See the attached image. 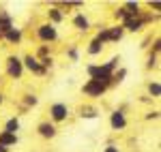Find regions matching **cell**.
I'll return each instance as SVG.
<instances>
[{
	"mask_svg": "<svg viewBox=\"0 0 161 152\" xmlns=\"http://www.w3.org/2000/svg\"><path fill=\"white\" fill-rule=\"evenodd\" d=\"M118 62H120V58H112L110 62H105V64H90L88 66V75H90V79H97V81L108 86L112 75H114V69L118 66Z\"/></svg>",
	"mask_w": 161,
	"mask_h": 152,
	"instance_id": "cell-1",
	"label": "cell"
},
{
	"mask_svg": "<svg viewBox=\"0 0 161 152\" xmlns=\"http://www.w3.org/2000/svg\"><path fill=\"white\" fill-rule=\"evenodd\" d=\"M105 84H101V81H97V79H88L86 84L82 86V92L84 94H88V97H101L103 92H105Z\"/></svg>",
	"mask_w": 161,
	"mask_h": 152,
	"instance_id": "cell-2",
	"label": "cell"
},
{
	"mask_svg": "<svg viewBox=\"0 0 161 152\" xmlns=\"http://www.w3.org/2000/svg\"><path fill=\"white\" fill-rule=\"evenodd\" d=\"M37 34L41 41H45V43H52V41H56L58 39V30L54 28V24H41L37 28Z\"/></svg>",
	"mask_w": 161,
	"mask_h": 152,
	"instance_id": "cell-3",
	"label": "cell"
},
{
	"mask_svg": "<svg viewBox=\"0 0 161 152\" xmlns=\"http://www.w3.org/2000/svg\"><path fill=\"white\" fill-rule=\"evenodd\" d=\"M7 73H9L11 77H15V79L22 77V73H24V64H22V60H19L17 56H9V58H7Z\"/></svg>",
	"mask_w": 161,
	"mask_h": 152,
	"instance_id": "cell-4",
	"label": "cell"
},
{
	"mask_svg": "<svg viewBox=\"0 0 161 152\" xmlns=\"http://www.w3.org/2000/svg\"><path fill=\"white\" fill-rule=\"evenodd\" d=\"M50 114H52V120H54V122H62V120H67V116H69V107H67L64 103H54L50 107Z\"/></svg>",
	"mask_w": 161,
	"mask_h": 152,
	"instance_id": "cell-5",
	"label": "cell"
},
{
	"mask_svg": "<svg viewBox=\"0 0 161 152\" xmlns=\"http://www.w3.org/2000/svg\"><path fill=\"white\" fill-rule=\"evenodd\" d=\"M22 64H24L28 71H32L35 75H43V73H45V69L41 66V62H39L35 56H26L24 60H22Z\"/></svg>",
	"mask_w": 161,
	"mask_h": 152,
	"instance_id": "cell-6",
	"label": "cell"
},
{
	"mask_svg": "<svg viewBox=\"0 0 161 152\" xmlns=\"http://www.w3.org/2000/svg\"><path fill=\"white\" fill-rule=\"evenodd\" d=\"M110 127L114 128V131H123V128L127 127V118H125L123 112H114V114L110 116Z\"/></svg>",
	"mask_w": 161,
	"mask_h": 152,
	"instance_id": "cell-7",
	"label": "cell"
},
{
	"mask_svg": "<svg viewBox=\"0 0 161 152\" xmlns=\"http://www.w3.org/2000/svg\"><path fill=\"white\" fill-rule=\"evenodd\" d=\"M142 24H144L142 17H129V19H125L123 28L125 30H131V32H137V30H142Z\"/></svg>",
	"mask_w": 161,
	"mask_h": 152,
	"instance_id": "cell-8",
	"label": "cell"
},
{
	"mask_svg": "<svg viewBox=\"0 0 161 152\" xmlns=\"http://www.w3.org/2000/svg\"><path fill=\"white\" fill-rule=\"evenodd\" d=\"M39 135H41V137L52 139V137L56 135V127H54L52 122H41V124H39Z\"/></svg>",
	"mask_w": 161,
	"mask_h": 152,
	"instance_id": "cell-9",
	"label": "cell"
},
{
	"mask_svg": "<svg viewBox=\"0 0 161 152\" xmlns=\"http://www.w3.org/2000/svg\"><path fill=\"white\" fill-rule=\"evenodd\" d=\"M73 26L77 28V30H82V32H86L88 28H90V22H88V17L84 15V13H77L73 17Z\"/></svg>",
	"mask_w": 161,
	"mask_h": 152,
	"instance_id": "cell-10",
	"label": "cell"
},
{
	"mask_svg": "<svg viewBox=\"0 0 161 152\" xmlns=\"http://www.w3.org/2000/svg\"><path fill=\"white\" fill-rule=\"evenodd\" d=\"M123 34H125V28L123 26H112V28H108V37H110V41H120L123 39Z\"/></svg>",
	"mask_w": 161,
	"mask_h": 152,
	"instance_id": "cell-11",
	"label": "cell"
},
{
	"mask_svg": "<svg viewBox=\"0 0 161 152\" xmlns=\"http://www.w3.org/2000/svg\"><path fill=\"white\" fill-rule=\"evenodd\" d=\"M4 39H7V41H9V43H15V45H17V43H19V41H22V30H19V28H15V26H13L11 30H7V34H4Z\"/></svg>",
	"mask_w": 161,
	"mask_h": 152,
	"instance_id": "cell-12",
	"label": "cell"
},
{
	"mask_svg": "<svg viewBox=\"0 0 161 152\" xmlns=\"http://www.w3.org/2000/svg\"><path fill=\"white\" fill-rule=\"evenodd\" d=\"M123 11L127 13V17H140V4L137 2H125Z\"/></svg>",
	"mask_w": 161,
	"mask_h": 152,
	"instance_id": "cell-13",
	"label": "cell"
},
{
	"mask_svg": "<svg viewBox=\"0 0 161 152\" xmlns=\"http://www.w3.org/2000/svg\"><path fill=\"white\" fill-rule=\"evenodd\" d=\"M13 28V22L9 15H4V13H0V37H4L7 34V30H11Z\"/></svg>",
	"mask_w": 161,
	"mask_h": 152,
	"instance_id": "cell-14",
	"label": "cell"
},
{
	"mask_svg": "<svg viewBox=\"0 0 161 152\" xmlns=\"http://www.w3.org/2000/svg\"><path fill=\"white\" fill-rule=\"evenodd\" d=\"M17 144V135H11V133H0V146H4V148H9V146H15Z\"/></svg>",
	"mask_w": 161,
	"mask_h": 152,
	"instance_id": "cell-15",
	"label": "cell"
},
{
	"mask_svg": "<svg viewBox=\"0 0 161 152\" xmlns=\"http://www.w3.org/2000/svg\"><path fill=\"white\" fill-rule=\"evenodd\" d=\"M17 131H19V120H17V118H11V120H7V124H4V133L17 135Z\"/></svg>",
	"mask_w": 161,
	"mask_h": 152,
	"instance_id": "cell-16",
	"label": "cell"
},
{
	"mask_svg": "<svg viewBox=\"0 0 161 152\" xmlns=\"http://www.w3.org/2000/svg\"><path fill=\"white\" fill-rule=\"evenodd\" d=\"M47 17H50V22H54V24H58V22L64 19V15H62V11L58 7H52L50 11H47Z\"/></svg>",
	"mask_w": 161,
	"mask_h": 152,
	"instance_id": "cell-17",
	"label": "cell"
},
{
	"mask_svg": "<svg viewBox=\"0 0 161 152\" xmlns=\"http://www.w3.org/2000/svg\"><path fill=\"white\" fill-rule=\"evenodd\" d=\"M101 50H103V45H101L97 39H92L90 41V47H88V54L90 56H97V54H101Z\"/></svg>",
	"mask_w": 161,
	"mask_h": 152,
	"instance_id": "cell-18",
	"label": "cell"
},
{
	"mask_svg": "<svg viewBox=\"0 0 161 152\" xmlns=\"http://www.w3.org/2000/svg\"><path fill=\"white\" fill-rule=\"evenodd\" d=\"M80 116H82V118H95V116H97V109H95V107H80Z\"/></svg>",
	"mask_w": 161,
	"mask_h": 152,
	"instance_id": "cell-19",
	"label": "cell"
},
{
	"mask_svg": "<svg viewBox=\"0 0 161 152\" xmlns=\"http://www.w3.org/2000/svg\"><path fill=\"white\" fill-rule=\"evenodd\" d=\"M148 92H150V97H161V86H159V81H150L148 84Z\"/></svg>",
	"mask_w": 161,
	"mask_h": 152,
	"instance_id": "cell-20",
	"label": "cell"
},
{
	"mask_svg": "<svg viewBox=\"0 0 161 152\" xmlns=\"http://www.w3.org/2000/svg\"><path fill=\"white\" fill-rule=\"evenodd\" d=\"M125 75H127V71H125V69H120L118 73H114V75H112V79H114V81H123Z\"/></svg>",
	"mask_w": 161,
	"mask_h": 152,
	"instance_id": "cell-21",
	"label": "cell"
},
{
	"mask_svg": "<svg viewBox=\"0 0 161 152\" xmlns=\"http://www.w3.org/2000/svg\"><path fill=\"white\" fill-rule=\"evenodd\" d=\"M24 103L26 105H37V97H35V94H26Z\"/></svg>",
	"mask_w": 161,
	"mask_h": 152,
	"instance_id": "cell-22",
	"label": "cell"
},
{
	"mask_svg": "<svg viewBox=\"0 0 161 152\" xmlns=\"http://www.w3.org/2000/svg\"><path fill=\"white\" fill-rule=\"evenodd\" d=\"M69 58H71V60H77V50H75V47L69 50Z\"/></svg>",
	"mask_w": 161,
	"mask_h": 152,
	"instance_id": "cell-23",
	"label": "cell"
},
{
	"mask_svg": "<svg viewBox=\"0 0 161 152\" xmlns=\"http://www.w3.org/2000/svg\"><path fill=\"white\" fill-rule=\"evenodd\" d=\"M150 9H155V11H159V9H161V4H159V2H150Z\"/></svg>",
	"mask_w": 161,
	"mask_h": 152,
	"instance_id": "cell-24",
	"label": "cell"
},
{
	"mask_svg": "<svg viewBox=\"0 0 161 152\" xmlns=\"http://www.w3.org/2000/svg\"><path fill=\"white\" fill-rule=\"evenodd\" d=\"M103 152H118V148H116V146H108Z\"/></svg>",
	"mask_w": 161,
	"mask_h": 152,
	"instance_id": "cell-25",
	"label": "cell"
},
{
	"mask_svg": "<svg viewBox=\"0 0 161 152\" xmlns=\"http://www.w3.org/2000/svg\"><path fill=\"white\" fill-rule=\"evenodd\" d=\"M0 152H9V148H4V146H0Z\"/></svg>",
	"mask_w": 161,
	"mask_h": 152,
	"instance_id": "cell-26",
	"label": "cell"
},
{
	"mask_svg": "<svg viewBox=\"0 0 161 152\" xmlns=\"http://www.w3.org/2000/svg\"><path fill=\"white\" fill-rule=\"evenodd\" d=\"M0 105H2V94H0Z\"/></svg>",
	"mask_w": 161,
	"mask_h": 152,
	"instance_id": "cell-27",
	"label": "cell"
}]
</instances>
